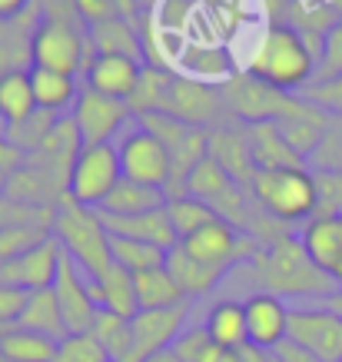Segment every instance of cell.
I'll return each mask as SVG.
<instances>
[{
	"mask_svg": "<svg viewBox=\"0 0 342 362\" xmlns=\"http://www.w3.org/2000/svg\"><path fill=\"white\" fill-rule=\"evenodd\" d=\"M54 362H110V356L97 342L93 332H66L64 339L57 342Z\"/></svg>",
	"mask_w": 342,
	"mask_h": 362,
	"instance_id": "40",
	"label": "cell"
},
{
	"mask_svg": "<svg viewBox=\"0 0 342 362\" xmlns=\"http://www.w3.org/2000/svg\"><path fill=\"white\" fill-rule=\"evenodd\" d=\"M339 74H342V17L332 23L329 33L322 37L319 57H316V77H312V83L329 80V77H339Z\"/></svg>",
	"mask_w": 342,
	"mask_h": 362,
	"instance_id": "43",
	"label": "cell"
},
{
	"mask_svg": "<svg viewBox=\"0 0 342 362\" xmlns=\"http://www.w3.org/2000/svg\"><path fill=\"white\" fill-rule=\"evenodd\" d=\"M163 266L170 269V276L177 279V286L183 289V296H187V299L206 296V293H213V289L226 279V273L210 269V266L196 263L193 256H187V252H183V246H173V250L166 252V263Z\"/></svg>",
	"mask_w": 342,
	"mask_h": 362,
	"instance_id": "26",
	"label": "cell"
},
{
	"mask_svg": "<svg viewBox=\"0 0 342 362\" xmlns=\"http://www.w3.org/2000/svg\"><path fill=\"white\" fill-rule=\"evenodd\" d=\"M173 349L183 362H216L220 356V346L213 342V336L206 332V326H187V329L179 332L177 339H173Z\"/></svg>",
	"mask_w": 342,
	"mask_h": 362,
	"instance_id": "41",
	"label": "cell"
},
{
	"mask_svg": "<svg viewBox=\"0 0 342 362\" xmlns=\"http://www.w3.org/2000/svg\"><path fill=\"white\" fill-rule=\"evenodd\" d=\"M110 256L113 263L126 269V273H146V269H156V266L166 263V252L153 243L143 240H126V236H113L110 233Z\"/></svg>",
	"mask_w": 342,
	"mask_h": 362,
	"instance_id": "35",
	"label": "cell"
},
{
	"mask_svg": "<svg viewBox=\"0 0 342 362\" xmlns=\"http://www.w3.org/2000/svg\"><path fill=\"white\" fill-rule=\"evenodd\" d=\"M336 286H342V266H339V273H336Z\"/></svg>",
	"mask_w": 342,
	"mask_h": 362,
	"instance_id": "55",
	"label": "cell"
},
{
	"mask_svg": "<svg viewBox=\"0 0 342 362\" xmlns=\"http://www.w3.org/2000/svg\"><path fill=\"white\" fill-rule=\"evenodd\" d=\"M156 140L163 143L166 156H170V187H166V199L187 197V183L193 170H196L206 156H210V130L183 123L170 113H146L136 117Z\"/></svg>",
	"mask_w": 342,
	"mask_h": 362,
	"instance_id": "5",
	"label": "cell"
},
{
	"mask_svg": "<svg viewBox=\"0 0 342 362\" xmlns=\"http://www.w3.org/2000/svg\"><path fill=\"white\" fill-rule=\"evenodd\" d=\"M173 74L163 70V66H143L140 74V83L133 90V97L126 100L133 117H146V113H160L163 107V97H166V87H170Z\"/></svg>",
	"mask_w": 342,
	"mask_h": 362,
	"instance_id": "37",
	"label": "cell"
},
{
	"mask_svg": "<svg viewBox=\"0 0 342 362\" xmlns=\"http://www.w3.org/2000/svg\"><path fill=\"white\" fill-rule=\"evenodd\" d=\"M0 356L11 362H54L57 339L13 326V329L0 332Z\"/></svg>",
	"mask_w": 342,
	"mask_h": 362,
	"instance_id": "33",
	"label": "cell"
},
{
	"mask_svg": "<svg viewBox=\"0 0 342 362\" xmlns=\"http://www.w3.org/2000/svg\"><path fill=\"white\" fill-rule=\"evenodd\" d=\"M70 7L77 13V21H83L87 27L107 23V21H113V17H126L120 0H70Z\"/></svg>",
	"mask_w": 342,
	"mask_h": 362,
	"instance_id": "45",
	"label": "cell"
},
{
	"mask_svg": "<svg viewBox=\"0 0 342 362\" xmlns=\"http://www.w3.org/2000/svg\"><path fill=\"white\" fill-rule=\"evenodd\" d=\"M136 7H156V0H133Z\"/></svg>",
	"mask_w": 342,
	"mask_h": 362,
	"instance_id": "53",
	"label": "cell"
},
{
	"mask_svg": "<svg viewBox=\"0 0 342 362\" xmlns=\"http://www.w3.org/2000/svg\"><path fill=\"white\" fill-rule=\"evenodd\" d=\"M27 7H30V0H0V21H13V17L27 13Z\"/></svg>",
	"mask_w": 342,
	"mask_h": 362,
	"instance_id": "49",
	"label": "cell"
},
{
	"mask_svg": "<svg viewBox=\"0 0 342 362\" xmlns=\"http://www.w3.org/2000/svg\"><path fill=\"white\" fill-rule=\"evenodd\" d=\"M299 243L312 263L336 283L342 266V216H312L299 233Z\"/></svg>",
	"mask_w": 342,
	"mask_h": 362,
	"instance_id": "20",
	"label": "cell"
},
{
	"mask_svg": "<svg viewBox=\"0 0 342 362\" xmlns=\"http://www.w3.org/2000/svg\"><path fill=\"white\" fill-rule=\"evenodd\" d=\"M243 313H246L249 346H259V349L273 352L289 336V309L273 293H253L243 303Z\"/></svg>",
	"mask_w": 342,
	"mask_h": 362,
	"instance_id": "16",
	"label": "cell"
},
{
	"mask_svg": "<svg viewBox=\"0 0 342 362\" xmlns=\"http://www.w3.org/2000/svg\"><path fill=\"white\" fill-rule=\"evenodd\" d=\"M322 309H329V313H336L342 319V286H336L329 296H322Z\"/></svg>",
	"mask_w": 342,
	"mask_h": 362,
	"instance_id": "50",
	"label": "cell"
},
{
	"mask_svg": "<svg viewBox=\"0 0 342 362\" xmlns=\"http://www.w3.org/2000/svg\"><path fill=\"white\" fill-rule=\"evenodd\" d=\"M123 4V13H126V21H136V4L133 0H120Z\"/></svg>",
	"mask_w": 342,
	"mask_h": 362,
	"instance_id": "52",
	"label": "cell"
},
{
	"mask_svg": "<svg viewBox=\"0 0 342 362\" xmlns=\"http://www.w3.org/2000/svg\"><path fill=\"white\" fill-rule=\"evenodd\" d=\"M90 293H93L97 309H107V313H117V316H126V319L136 316V286H133V273L120 269L117 263L103 276L90 279Z\"/></svg>",
	"mask_w": 342,
	"mask_h": 362,
	"instance_id": "24",
	"label": "cell"
},
{
	"mask_svg": "<svg viewBox=\"0 0 342 362\" xmlns=\"http://www.w3.org/2000/svg\"><path fill=\"white\" fill-rule=\"evenodd\" d=\"M273 356H276L279 362H319L306 346H299V342H293V339L279 342L276 349H273Z\"/></svg>",
	"mask_w": 342,
	"mask_h": 362,
	"instance_id": "47",
	"label": "cell"
},
{
	"mask_svg": "<svg viewBox=\"0 0 342 362\" xmlns=\"http://www.w3.org/2000/svg\"><path fill=\"white\" fill-rule=\"evenodd\" d=\"M299 97H302V93H299ZM326 123H329V113L319 110L316 103H309V100L302 97L296 113H289L286 120H279V130H283V136L289 140V146L309 163V156L316 153L322 133H326Z\"/></svg>",
	"mask_w": 342,
	"mask_h": 362,
	"instance_id": "23",
	"label": "cell"
},
{
	"mask_svg": "<svg viewBox=\"0 0 342 362\" xmlns=\"http://www.w3.org/2000/svg\"><path fill=\"white\" fill-rule=\"evenodd\" d=\"M133 113L126 107V100H113L103 97L97 90L83 87L80 90L77 103L70 110V120L80 133V143L83 146H100V143H113V136L126 127Z\"/></svg>",
	"mask_w": 342,
	"mask_h": 362,
	"instance_id": "12",
	"label": "cell"
},
{
	"mask_svg": "<svg viewBox=\"0 0 342 362\" xmlns=\"http://www.w3.org/2000/svg\"><path fill=\"white\" fill-rule=\"evenodd\" d=\"M286 339L306 346L319 362H342V319L329 309H289Z\"/></svg>",
	"mask_w": 342,
	"mask_h": 362,
	"instance_id": "14",
	"label": "cell"
},
{
	"mask_svg": "<svg viewBox=\"0 0 342 362\" xmlns=\"http://www.w3.org/2000/svg\"><path fill=\"white\" fill-rule=\"evenodd\" d=\"M243 70L283 93H302L316 77V54L296 27L269 23L249 44Z\"/></svg>",
	"mask_w": 342,
	"mask_h": 362,
	"instance_id": "1",
	"label": "cell"
},
{
	"mask_svg": "<svg viewBox=\"0 0 342 362\" xmlns=\"http://www.w3.org/2000/svg\"><path fill=\"white\" fill-rule=\"evenodd\" d=\"M246 136H249V153H253L256 173L263 170H299L306 166V160L289 146V140L283 136L279 123H246Z\"/></svg>",
	"mask_w": 342,
	"mask_h": 362,
	"instance_id": "19",
	"label": "cell"
},
{
	"mask_svg": "<svg viewBox=\"0 0 342 362\" xmlns=\"http://www.w3.org/2000/svg\"><path fill=\"white\" fill-rule=\"evenodd\" d=\"M249 193L259 203L263 213H269L279 223H309L319 206L316 193V176L299 166V170H263L253 176Z\"/></svg>",
	"mask_w": 342,
	"mask_h": 362,
	"instance_id": "4",
	"label": "cell"
},
{
	"mask_svg": "<svg viewBox=\"0 0 342 362\" xmlns=\"http://www.w3.org/2000/svg\"><path fill=\"white\" fill-rule=\"evenodd\" d=\"M54 296H57V306H60V316L66 322V332H90L93 316H97V303H93V293H90V276L66 252L60 256Z\"/></svg>",
	"mask_w": 342,
	"mask_h": 362,
	"instance_id": "15",
	"label": "cell"
},
{
	"mask_svg": "<svg viewBox=\"0 0 342 362\" xmlns=\"http://www.w3.org/2000/svg\"><path fill=\"white\" fill-rule=\"evenodd\" d=\"M40 21H44L40 7H30L27 13L13 17V21H0V74H7V70H30L33 66L30 47Z\"/></svg>",
	"mask_w": 342,
	"mask_h": 362,
	"instance_id": "21",
	"label": "cell"
},
{
	"mask_svg": "<svg viewBox=\"0 0 342 362\" xmlns=\"http://www.w3.org/2000/svg\"><path fill=\"white\" fill-rule=\"evenodd\" d=\"M0 133H7V127H4V120H0Z\"/></svg>",
	"mask_w": 342,
	"mask_h": 362,
	"instance_id": "56",
	"label": "cell"
},
{
	"mask_svg": "<svg viewBox=\"0 0 342 362\" xmlns=\"http://www.w3.org/2000/svg\"><path fill=\"white\" fill-rule=\"evenodd\" d=\"M57 120H60L57 113H47V110H40V107H37V110H33L23 123L7 127V133H4V136H7V140H11L23 156H30L33 150H40V143L50 136V130L57 127Z\"/></svg>",
	"mask_w": 342,
	"mask_h": 362,
	"instance_id": "39",
	"label": "cell"
},
{
	"mask_svg": "<svg viewBox=\"0 0 342 362\" xmlns=\"http://www.w3.org/2000/svg\"><path fill=\"white\" fill-rule=\"evenodd\" d=\"M0 362H11V359H4V356H0Z\"/></svg>",
	"mask_w": 342,
	"mask_h": 362,
	"instance_id": "58",
	"label": "cell"
},
{
	"mask_svg": "<svg viewBox=\"0 0 342 362\" xmlns=\"http://www.w3.org/2000/svg\"><path fill=\"white\" fill-rule=\"evenodd\" d=\"M20 329H30V332H40L47 339H64L66 336V322L60 316V306H57V296H54V286L50 289H37V293H27V306L20 313Z\"/></svg>",
	"mask_w": 342,
	"mask_h": 362,
	"instance_id": "30",
	"label": "cell"
},
{
	"mask_svg": "<svg viewBox=\"0 0 342 362\" xmlns=\"http://www.w3.org/2000/svg\"><path fill=\"white\" fill-rule=\"evenodd\" d=\"M189 313H193V299L177 303V306H166V309H136V316L130 319L133 346L126 362H143L146 356L173 346V339L187 329Z\"/></svg>",
	"mask_w": 342,
	"mask_h": 362,
	"instance_id": "13",
	"label": "cell"
},
{
	"mask_svg": "<svg viewBox=\"0 0 342 362\" xmlns=\"http://www.w3.org/2000/svg\"><path fill=\"white\" fill-rule=\"evenodd\" d=\"M30 60L40 70H54V74H66L77 77L80 70L87 74L90 60H93V47L90 37L77 30V23L66 21H40L37 33H33Z\"/></svg>",
	"mask_w": 342,
	"mask_h": 362,
	"instance_id": "7",
	"label": "cell"
},
{
	"mask_svg": "<svg viewBox=\"0 0 342 362\" xmlns=\"http://www.w3.org/2000/svg\"><path fill=\"white\" fill-rule=\"evenodd\" d=\"M143 64L130 60V57H113V54H93L87 66V87L113 100H130L136 83H140Z\"/></svg>",
	"mask_w": 342,
	"mask_h": 362,
	"instance_id": "18",
	"label": "cell"
},
{
	"mask_svg": "<svg viewBox=\"0 0 342 362\" xmlns=\"http://www.w3.org/2000/svg\"><path fill=\"white\" fill-rule=\"evenodd\" d=\"M210 160L226 170V173L249 187L256 176V163H253V153H249V136H246V123H220L210 130Z\"/></svg>",
	"mask_w": 342,
	"mask_h": 362,
	"instance_id": "17",
	"label": "cell"
},
{
	"mask_svg": "<svg viewBox=\"0 0 342 362\" xmlns=\"http://www.w3.org/2000/svg\"><path fill=\"white\" fill-rule=\"evenodd\" d=\"M54 240L60 243V250L73 259V263L97 279L113 266L110 256V230L97 209H87L73 203L70 197L60 199V206L54 209Z\"/></svg>",
	"mask_w": 342,
	"mask_h": 362,
	"instance_id": "3",
	"label": "cell"
},
{
	"mask_svg": "<svg viewBox=\"0 0 342 362\" xmlns=\"http://www.w3.org/2000/svg\"><path fill=\"white\" fill-rule=\"evenodd\" d=\"M90 47L93 54H113V57H130V60H140L143 57V40L136 33V21H126V17H113L107 23H97L87 30Z\"/></svg>",
	"mask_w": 342,
	"mask_h": 362,
	"instance_id": "28",
	"label": "cell"
},
{
	"mask_svg": "<svg viewBox=\"0 0 342 362\" xmlns=\"http://www.w3.org/2000/svg\"><path fill=\"white\" fill-rule=\"evenodd\" d=\"M223 107L230 113V120L236 123H266V120H286L289 113H296L302 103L299 93H283V90L269 87L263 80H256L246 70H236L226 83L220 87Z\"/></svg>",
	"mask_w": 342,
	"mask_h": 362,
	"instance_id": "6",
	"label": "cell"
},
{
	"mask_svg": "<svg viewBox=\"0 0 342 362\" xmlns=\"http://www.w3.org/2000/svg\"><path fill=\"white\" fill-rule=\"evenodd\" d=\"M160 113H170V117H177L183 123H193V127H203V130L230 123V113L223 107L220 87L193 80V77H183V74H173Z\"/></svg>",
	"mask_w": 342,
	"mask_h": 362,
	"instance_id": "10",
	"label": "cell"
},
{
	"mask_svg": "<svg viewBox=\"0 0 342 362\" xmlns=\"http://www.w3.org/2000/svg\"><path fill=\"white\" fill-rule=\"evenodd\" d=\"M249 283L256 293H273V296H329L336 283L312 263L299 236H283L273 246H263L249 259Z\"/></svg>",
	"mask_w": 342,
	"mask_h": 362,
	"instance_id": "2",
	"label": "cell"
},
{
	"mask_svg": "<svg viewBox=\"0 0 342 362\" xmlns=\"http://www.w3.org/2000/svg\"><path fill=\"white\" fill-rule=\"evenodd\" d=\"M30 83H33V100H37L40 110L57 113V117H70V110H73V103L80 97L77 77L30 66Z\"/></svg>",
	"mask_w": 342,
	"mask_h": 362,
	"instance_id": "25",
	"label": "cell"
},
{
	"mask_svg": "<svg viewBox=\"0 0 342 362\" xmlns=\"http://www.w3.org/2000/svg\"><path fill=\"white\" fill-rule=\"evenodd\" d=\"M117 153H120L123 180L143 183V187H156L166 193V187H170V156H166L163 143L156 140L140 120L123 133Z\"/></svg>",
	"mask_w": 342,
	"mask_h": 362,
	"instance_id": "11",
	"label": "cell"
},
{
	"mask_svg": "<svg viewBox=\"0 0 342 362\" xmlns=\"http://www.w3.org/2000/svg\"><path fill=\"white\" fill-rule=\"evenodd\" d=\"M143 362H183V359L177 356V349H173V346H166V349L153 352V356H146Z\"/></svg>",
	"mask_w": 342,
	"mask_h": 362,
	"instance_id": "51",
	"label": "cell"
},
{
	"mask_svg": "<svg viewBox=\"0 0 342 362\" xmlns=\"http://www.w3.org/2000/svg\"><path fill=\"white\" fill-rule=\"evenodd\" d=\"M23 160H27V156H23L20 150H17V146H13V143L7 140L4 133H0V173L11 176L13 170H17V166L23 163Z\"/></svg>",
	"mask_w": 342,
	"mask_h": 362,
	"instance_id": "48",
	"label": "cell"
},
{
	"mask_svg": "<svg viewBox=\"0 0 342 362\" xmlns=\"http://www.w3.org/2000/svg\"><path fill=\"white\" fill-rule=\"evenodd\" d=\"M33 110H37V100H33L30 70L0 74V120H4V127L23 123Z\"/></svg>",
	"mask_w": 342,
	"mask_h": 362,
	"instance_id": "31",
	"label": "cell"
},
{
	"mask_svg": "<svg viewBox=\"0 0 342 362\" xmlns=\"http://www.w3.org/2000/svg\"><path fill=\"white\" fill-rule=\"evenodd\" d=\"M123 180L120 153L113 143H100V146H83L73 160L70 170V187L66 197L87 209H100V203L110 197L113 187Z\"/></svg>",
	"mask_w": 342,
	"mask_h": 362,
	"instance_id": "9",
	"label": "cell"
},
{
	"mask_svg": "<svg viewBox=\"0 0 342 362\" xmlns=\"http://www.w3.org/2000/svg\"><path fill=\"white\" fill-rule=\"evenodd\" d=\"M90 332H93V336H97V342L107 349L110 362H126V359H130L133 329H130V319H126V316H117V313H107V309H97Z\"/></svg>",
	"mask_w": 342,
	"mask_h": 362,
	"instance_id": "34",
	"label": "cell"
},
{
	"mask_svg": "<svg viewBox=\"0 0 342 362\" xmlns=\"http://www.w3.org/2000/svg\"><path fill=\"white\" fill-rule=\"evenodd\" d=\"M203 326H206V332L213 336V342H216L220 349H240V346H249L243 303H236V299H220V303L206 313Z\"/></svg>",
	"mask_w": 342,
	"mask_h": 362,
	"instance_id": "29",
	"label": "cell"
},
{
	"mask_svg": "<svg viewBox=\"0 0 342 362\" xmlns=\"http://www.w3.org/2000/svg\"><path fill=\"white\" fill-rule=\"evenodd\" d=\"M302 97L316 103L319 110H326L329 117H342V74L329 80H319V83H309L302 90Z\"/></svg>",
	"mask_w": 342,
	"mask_h": 362,
	"instance_id": "44",
	"label": "cell"
},
{
	"mask_svg": "<svg viewBox=\"0 0 342 362\" xmlns=\"http://www.w3.org/2000/svg\"><path fill=\"white\" fill-rule=\"evenodd\" d=\"M47 240H54V223H27V226L0 230V263L17 259V256L37 250Z\"/></svg>",
	"mask_w": 342,
	"mask_h": 362,
	"instance_id": "38",
	"label": "cell"
},
{
	"mask_svg": "<svg viewBox=\"0 0 342 362\" xmlns=\"http://www.w3.org/2000/svg\"><path fill=\"white\" fill-rule=\"evenodd\" d=\"M309 163L316 166V173H342V117H329Z\"/></svg>",
	"mask_w": 342,
	"mask_h": 362,
	"instance_id": "42",
	"label": "cell"
},
{
	"mask_svg": "<svg viewBox=\"0 0 342 362\" xmlns=\"http://www.w3.org/2000/svg\"><path fill=\"white\" fill-rule=\"evenodd\" d=\"M216 362H269V352L259 346H240V349H223Z\"/></svg>",
	"mask_w": 342,
	"mask_h": 362,
	"instance_id": "46",
	"label": "cell"
},
{
	"mask_svg": "<svg viewBox=\"0 0 342 362\" xmlns=\"http://www.w3.org/2000/svg\"><path fill=\"white\" fill-rule=\"evenodd\" d=\"M4 189H7V176L0 173V197H4Z\"/></svg>",
	"mask_w": 342,
	"mask_h": 362,
	"instance_id": "54",
	"label": "cell"
},
{
	"mask_svg": "<svg viewBox=\"0 0 342 362\" xmlns=\"http://www.w3.org/2000/svg\"><path fill=\"white\" fill-rule=\"evenodd\" d=\"M179 246H183V252L193 256L196 263L210 266V269H220V273H226V276H230L236 266H246L256 252L263 250L249 233L236 230V226L226 220H213L210 226H203L199 233L187 236Z\"/></svg>",
	"mask_w": 342,
	"mask_h": 362,
	"instance_id": "8",
	"label": "cell"
},
{
	"mask_svg": "<svg viewBox=\"0 0 342 362\" xmlns=\"http://www.w3.org/2000/svg\"><path fill=\"white\" fill-rule=\"evenodd\" d=\"M269 362H279V359H276V356H273V352H269Z\"/></svg>",
	"mask_w": 342,
	"mask_h": 362,
	"instance_id": "57",
	"label": "cell"
},
{
	"mask_svg": "<svg viewBox=\"0 0 342 362\" xmlns=\"http://www.w3.org/2000/svg\"><path fill=\"white\" fill-rule=\"evenodd\" d=\"M166 206V193L156 187H143L133 180H120L113 193L100 203L97 213L103 216H140V213H153V209Z\"/></svg>",
	"mask_w": 342,
	"mask_h": 362,
	"instance_id": "27",
	"label": "cell"
},
{
	"mask_svg": "<svg viewBox=\"0 0 342 362\" xmlns=\"http://www.w3.org/2000/svg\"><path fill=\"white\" fill-rule=\"evenodd\" d=\"M100 216H103V213H100ZM103 223H107V230H110L113 236L153 243V246H160L163 252L179 246L177 233L170 226V216H166V206L153 209V213H140V216H103Z\"/></svg>",
	"mask_w": 342,
	"mask_h": 362,
	"instance_id": "22",
	"label": "cell"
},
{
	"mask_svg": "<svg viewBox=\"0 0 342 362\" xmlns=\"http://www.w3.org/2000/svg\"><path fill=\"white\" fill-rule=\"evenodd\" d=\"M133 286H136V309H166V306H177V303H187L183 289L177 286V279L170 276L166 266L136 273Z\"/></svg>",
	"mask_w": 342,
	"mask_h": 362,
	"instance_id": "32",
	"label": "cell"
},
{
	"mask_svg": "<svg viewBox=\"0 0 342 362\" xmlns=\"http://www.w3.org/2000/svg\"><path fill=\"white\" fill-rule=\"evenodd\" d=\"M166 216H170V226H173V233H177L179 243L187 240V236H193V233H199L203 226H210L213 220H220V216L196 197L166 199Z\"/></svg>",
	"mask_w": 342,
	"mask_h": 362,
	"instance_id": "36",
	"label": "cell"
}]
</instances>
